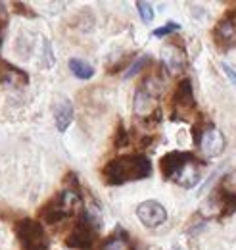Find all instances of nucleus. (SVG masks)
Segmentation results:
<instances>
[{"label":"nucleus","instance_id":"obj_8","mask_svg":"<svg viewBox=\"0 0 236 250\" xmlns=\"http://www.w3.org/2000/svg\"><path fill=\"white\" fill-rule=\"evenodd\" d=\"M161 58L165 67L171 71V73H178L182 67H184V56L180 52V48L175 44H167L161 48Z\"/></svg>","mask_w":236,"mask_h":250},{"label":"nucleus","instance_id":"obj_16","mask_svg":"<svg viewBox=\"0 0 236 250\" xmlns=\"http://www.w3.org/2000/svg\"><path fill=\"white\" fill-rule=\"evenodd\" d=\"M221 210H223V216H233L236 212V192L233 190H227V192H221Z\"/></svg>","mask_w":236,"mask_h":250},{"label":"nucleus","instance_id":"obj_13","mask_svg":"<svg viewBox=\"0 0 236 250\" xmlns=\"http://www.w3.org/2000/svg\"><path fill=\"white\" fill-rule=\"evenodd\" d=\"M6 67V71L2 73V81H4V85H8V87H21V85H25L27 81H29V77L21 71V69H18V67H14V65H4Z\"/></svg>","mask_w":236,"mask_h":250},{"label":"nucleus","instance_id":"obj_22","mask_svg":"<svg viewBox=\"0 0 236 250\" xmlns=\"http://www.w3.org/2000/svg\"><path fill=\"white\" fill-rule=\"evenodd\" d=\"M127 143H129V137H127L125 129H123V127H119L118 135H116V146H125Z\"/></svg>","mask_w":236,"mask_h":250},{"label":"nucleus","instance_id":"obj_23","mask_svg":"<svg viewBox=\"0 0 236 250\" xmlns=\"http://www.w3.org/2000/svg\"><path fill=\"white\" fill-rule=\"evenodd\" d=\"M223 69H225V73L229 75V79L235 83V87H236V71L231 67V65H229V63H223Z\"/></svg>","mask_w":236,"mask_h":250},{"label":"nucleus","instance_id":"obj_24","mask_svg":"<svg viewBox=\"0 0 236 250\" xmlns=\"http://www.w3.org/2000/svg\"><path fill=\"white\" fill-rule=\"evenodd\" d=\"M0 41H2V35H0Z\"/></svg>","mask_w":236,"mask_h":250},{"label":"nucleus","instance_id":"obj_6","mask_svg":"<svg viewBox=\"0 0 236 250\" xmlns=\"http://www.w3.org/2000/svg\"><path fill=\"white\" fill-rule=\"evenodd\" d=\"M92 243H94V229H90L89 225H85L83 221L67 237V247H71V249H90Z\"/></svg>","mask_w":236,"mask_h":250},{"label":"nucleus","instance_id":"obj_14","mask_svg":"<svg viewBox=\"0 0 236 250\" xmlns=\"http://www.w3.org/2000/svg\"><path fill=\"white\" fill-rule=\"evenodd\" d=\"M154 110V96H150L146 91H138L135 96V112L140 116V118H148Z\"/></svg>","mask_w":236,"mask_h":250},{"label":"nucleus","instance_id":"obj_1","mask_svg":"<svg viewBox=\"0 0 236 250\" xmlns=\"http://www.w3.org/2000/svg\"><path fill=\"white\" fill-rule=\"evenodd\" d=\"M152 173V164L142 154H125L106 164L104 177L110 185H121L127 181L146 179Z\"/></svg>","mask_w":236,"mask_h":250},{"label":"nucleus","instance_id":"obj_19","mask_svg":"<svg viewBox=\"0 0 236 250\" xmlns=\"http://www.w3.org/2000/svg\"><path fill=\"white\" fill-rule=\"evenodd\" d=\"M148 62H150V58H148V56H142V58H138L137 62H135L133 65H131V67H129V69H127V73H125V79H129V77L137 75V73H138L142 67H146Z\"/></svg>","mask_w":236,"mask_h":250},{"label":"nucleus","instance_id":"obj_7","mask_svg":"<svg viewBox=\"0 0 236 250\" xmlns=\"http://www.w3.org/2000/svg\"><path fill=\"white\" fill-rule=\"evenodd\" d=\"M173 100H175V106L180 108V114H188V112L194 110L196 102H194V93H192V83L188 79L180 81Z\"/></svg>","mask_w":236,"mask_h":250},{"label":"nucleus","instance_id":"obj_21","mask_svg":"<svg viewBox=\"0 0 236 250\" xmlns=\"http://www.w3.org/2000/svg\"><path fill=\"white\" fill-rule=\"evenodd\" d=\"M104 250H129V247H127V243L121 241V239H112V241H108V243L104 245Z\"/></svg>","mask_w":236,"mask_h":250},{"label":"nucleus","instance_id":"obj_3","mask_svg":"<svg viewBox=\"0 0 236 250\" xmlns=\"http://www.w3.org/2000/svg\"><path fill=\"white\" fill-rule=\"evenodd\" d=\"M137 216L138 219L150 227V229H154V227H159L161 223H165V219H167V210L157 202V200H144V202H140L138 206H137Z\"/></svg>","mask_w":236,"mask_h":250},{"label":"nucleus","instance_id":"obj_5","mask_svg":"<svg viewBox=\"0 0 236 250\" xmlns=\"http://www.w3.org/2000/svg\"><path fill=\"white\" fill-rule=\"evenodd\" d=\"M200 145H202V150L206 152V156L209 158L221 156L223 150H225V137H223V133L219 129L209 127L206 133H204Z\"/></svg>","mask_w":236,"mask_h":250},{"label":"nucleus","instance_id":"obj_11","mask_svg":"<svg viewBox=\"0 0 236 250\" xmlns=\"http://www.w3.org/2000/svg\"><path fill=\"white\" fill-rule=\"evenodd\" d=\"M198 179H200V171H198V167H196V162L192 160L190 164H186L180 171L177 173V177H175V181H177L180 187L184 188H190L194 187L196 183H198Z\"/></svg>","mask_w":236,"mask_h":250},{"label":"nucleus","instance_id":"obj_12","mask_svg":"<svg viewBox=\"0 0 236 250\" xmlns=\"http://www.w3.org/2000/svg\"><path fill=\"white\" fill-rule=\"evenodd\" d=\"M63 218H67V216L63 214V210H61V206H59L58 196H56L54 200H50L46 206L40 208V219H42L44 223H48V225H54V223L61 221Z\"/></svg>","mask_w":236,"mask_h":250},{"label":"nucleus","instance_id":"obj_9","mask_svg":"<svg viewBox=\"0 0 236 250\" xmlns=\"http://www.w3.org/2000/svg\"><path fill=\"white\" fill-rule=\"evenodd\" d=\"M71 122H73V104L67 98H61L56 104V127L59 133H63Z\"/></svg>","mask_w":236,"mask_h":250},{"label":"nucleus","instance_id":"obj_17","mask_svg":"<svg viewBox=\"0 0 236 250\" xmlns=\"http://www.w3.org/2000/svg\"><path fill=\"white\" fill-rule=\"evenodd\" d=\"M235 23L231 20H223L219 25H217V37L223 39V41H229L235 37Z\"/></svg>","mask_w":236,"mask_h":250},{"label":"nucleus","instance_id":"obj_20","mask_svg":"<svg viewBox=\"0 0 236 250\" xmlns=\"http://www.w3.org/2000/svg\"><path fill=\"white\" fill-rule=\"evenodd\" d=\"M178 29H180V25H178V23H175V21H169L167 25H163V27L156 29V31H154V37H163V35H169V33L178 31Z\"/></svg>","mask_w":236,"mask_h":250},{"label":"nucleus","instance_id":"obj_4","mask_svg":"<svg viewBox=\"0 0 236 250\" xmlns=\"http://www.w3.org/2000/svg\"><path fill=\"white\" fill-rule=\"evenodd\" d=\"M194 160L192 154L188 152H169L161 158V173L167 177V179H175L177 173Z\"/></svg>","mask_w":236,"mask_h":250},{"label":"nucleus","instance_id":"obj_10","mask_svg":"<svg viewBox=\"0 0 236 250\" xmlns=\"http://www.w3.org/2000/svg\"><path fill=\"white\" fill-rule=\"evenodd\" d=\"M59 206L63 210L65 216H71L73 212H77L81 206H83V200H81V194L77 190H63L58 196Z\"/></svg>","mask_w":236,"mask_h":250},{"label":"nucleus","instance_id":"obj_2","mask_svg":"<svg viewBox=\"0 0 236 250\" xmlns=\"http://www.w3.org/2000/svg\"><path fill=\"white\" fill-rule=\"evenodd\" d=\"M16 235L25 250H46L48 249V237L42 229V225L35 219H21L16 225Z\"/></svg>","mask_w":236,"mask_h":250},{"label":"nucleus","instance_id":"obj_15","mask_svg":"<svg viewBox=\"0 0 236 250\" xmlns=\"http://www.w3.org/2000/svg\"><path fill=\"white\" fill-rule=\"evenodd\" d=\"M69 69H71L73 75L79 77V79H90V77L94 75V67H92L89 62L79 60V58H71V60H69Z\"/></svg>","mask_w":236,"mask_h":250},{"label":"nucleus","instance_id":"obj_18","mask_svg":"<svg viewBox=\"0 0 236 250\" xmlns=\"http://www.w3.org/2000/svg\"><path fill=\"white\" fill-rule=\"evenodd\" d=\"M137 8H138V14H140L144 23H152L154 21V8L148 2H137Z\"/></svg>","mask_w":236,"mask_h":250}]
</instances>
